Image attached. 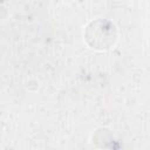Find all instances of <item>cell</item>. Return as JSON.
Listing matches in <instances>:
<instances>
[{
    "label": "cell",
    "instance_id": "cell-1",
    "mask_svg": "<svg viewBox=\"0 0 150 150\" xmlns=\"http://www.w3.org/2000/svg\"><path fill=\"white\" fill-rule=\"evenodd\" d=\"M84 39L87 43L94 49H108L116 42V27L111 21L105 19L94 20L86 27Z\"/></svg>",
    "mask_w": 150,
    "mask_h": 150
}]
</instances>
